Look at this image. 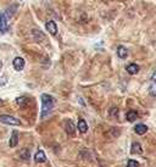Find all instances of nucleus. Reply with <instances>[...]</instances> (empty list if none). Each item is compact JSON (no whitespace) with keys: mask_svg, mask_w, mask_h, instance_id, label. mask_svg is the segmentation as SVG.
<instances>
[{"mask_svg":"<svg viewBox=\"0 0 156 167\" xmlns=\"http://www.w3.org/2000/svg\"><path fill=\"white\" fill-rule=\"evenodd\" d=\"M42 104H43V109H42V117H45L48 116L54 105H55V100L53 97H50L49 94H42Z\"/></svg>","mask_w":156,"mask_h":167,"instance_id":"nucleus-1","label":"nucleus"},{"mask_svg":"<svg viewBox=\"0 0 156 167\" xmlns=\"http://www.w3.org/2000/svg\"><path fill=\"white\" fill-rule=\"evenodd\" d=\"M0 122L10 124V126H20V124H21L20 120L12 117L10 115H1V116H0Z\"/></svg>","mask_w":156,"mask_h":167,"instance_id":"nucleus-2","label":"nucleus"},{"mask_svg":"<svg viewBox=\"0 0 156 167\" xmlns=\"http://www.w3.org/2000/svg\"><path fill=\"white\" fill-rule=\"evenodd\" d=\"M9 16H8V13L5 12V13H1L0 15V32H6L8 31V28H9Z\"/></svg>","mask_w":156,"mask_h":167,"instance_id":"nucleus-3","label":"nucleus"},{"mask_svg":"<svg viewBox=\"0 0 156 167\" xmlns=\"http://www.w3.org/2000/svg\"><path fill=\"white\" fill-rule=\"evenodd\" d=\"M12 66H13V68L16 71H22L23 67H24V60L22 57H20V56L15 57L13 61H12Z\"/></svg>","mask_w":156,"mask_h":167,"instance_id":"nucleus-4","label":"nucleus"},{"mask_svg":"<svg viewBox=\"0 0 156 167\" xmlns=\"http://www.w3.org/2000/svg\"><path fill=\"white\" fill-rule=\"evenodd\" d=\"M45 27H46V31L50 34L55 35V34L57 33V26H56V23L54 22V21H48Z\"/></svg>","mask_w":156,"mask_h":167,"instance_id":"nucleus-5","label":"nucleus"},{"mask_svg":"<svg viewBox=\"0 0 156 167\" xmlns=\"http://www.w3.org/2000/svg\"><path fill=\"white\" fill-rule=\"evenodd\" d=\"M134 132L138 134V135H143L148 132V127L145 126V124H142V123H139V124H137L135 127H134Z\"/></svg>","mask_w":156,"mask_h":167,"instance_id":"nucleus-6","label":"nucleus"},{"mask_svg":"<svg viewBox=\"0 0 156 167\" xmlns=\"http://www.w3.org/2000/svg\"><path fill=\"white\" fill-rule=\"evenodd\" d=\"M34 161L38 162V164H43V162L46 161V156H45L43 150H39V151L35 154V156H34Z\"/></svg>","mask_w":156,"mask_h":167,"instance_id":"nucleus-7","label":"nucleus"},{"mask_svg":"<svg viewBox=\"0 0 156 167\" xmlns=\"http://www.w3.org/2000/svg\"><path fill=\"white\" fill-rule=\"evenodd\" d=\"M32 37L34 38V40L37 42H42V40H45V35L39 29H33L32 31Z\"/></svg>","mask_w":156,"mask_h":167,"instance_id":"nucleus-8","label":"nucleus"},{"mask_svg":"<svg viewBox=\"0 0 156 167\" xmlns=\"http://www.w3.org/2000/svg\"><path fill=\"white\" fill-rule=\"evenodd\" d=\"M117 55H118L120 59H126V57L128 56V50H127V48L123 46V45H120V46L117 48Z\"/></svg>","mask_w":156,"mask_h":167,"instance_id":"nucleus-9","label":"nucleus"},{"mask_svg":"<svg viewBox=\"0 0 156 167\" xmlns=\"http://www.w3.org/2000/svg\"><path fill=\"white\" fill-rule=\"evenodd\" d=\"M78 129H79L81 133H86L88 131V124L86 122V120L79 118V121H78Z\"/></svg>","mask_w":156,"mask_h":167,"instance_id":"nucleus-10","label":"nucleus"},{"mask_svg":"<svg viewBox=\"0 0 156 167\" xmlns=\"http://www.w3.org/2000/svg\"><path fill=\"white\" fill-rule=\"evenodd\" d=\"M126 118H127V121H129V122H134V121L138 118V112L135 111V110L128 111L127 112V115H126Z\"/></svg>","mask_w":156,"mask_h":167,"instance_id":"nucleus-11","label":"nucleus"},{"mask_svg":"<svg viewBox=\"0 0 156 167\" xmlns=\"http://www.w3.org/2000/svg\"><path fill=\"white\" fill-rule=\"evenodd\" d=\"M66 132L70 135H73L75 134V123L71 120H67L66 121Z\"/></svg>","mask_w":156,"mask_h":167,"instance_id":"nucleus-12","label":"nucleus"},{"mask_svg":"<svg viewBox=\"0 0 156 167\" xmlns=\"http://www.w3.org/2000/svg\"><path fill=\"white\" fill-rule=\"evenodd\" d=\"M127 72L129 73V75H137L138 72H139V66L137 65V64H131V65H128L127 66Z\"/></svg>","mask_w":156,"mask_h":167,"instance_id":"nucleus-13","label":"nucleus"},{"mask_svg":"<svg viewBox=\"0 0 156 167\" xmlns=\"http://www.w3.org/2000/svg\"><path fill=\"white\" fill-rule=\"evenodd\" d=\"M131 153L132 154H143V149H142V145L139 143H133L132 144V149H131Z\"/></svg>","mask_w":156,"mask_h":167,"instance_id":"nucleus-14","label":"nucleus"},{"mask_svg":"<svg viewBox=\"0 0 156 167\" xmlns=\"http://www.w3.org/2000/svg\"><path fill=\"white\" fill-rule=\"evenodd\" d=\"M17 144H18V133L16 131H13L11 134V139H10V146L15 148Z\"/></svg>","mask_w":156,"mask_h":167,"instance_id":"nucleus-15","label":"nucleus"},{"mask_svg":"<svg viewBox=\"0 0 156 167\" xmlns=\"http://www.w3.org/2000/svg\"><path fill=\"white\" fill-rule=\"evenodd\" d=\"M20 157H21L22 160H28V159H29V150H28V149L22 150V151L20 153Z\"/></svg>","mask_w":156,"mask_h":167,"instance_id":"nucleus-16","label":"nucleus"},{"mask_svg":"<svg viewBox=\"0 0 156 167\" xmlns=\"http://www.w3.org/2000/svg\"><path fill=\"white\" fill-rule=\"evenodd\" d=\"M149 91H150V94H151L153 97H156V81H153V82H151V86H150V88H149Z\"/></svg>","mask_w":156,"mask_h":167,"instance_id":"nucleus-17","label":"nucleus"},{"mask_svg":"<svg viewBox=\"0 0 156 167\" xmlns=\"http://www.w3.org/2000/svg\"><path fill=\"white\" fill-rule=\"evenodd\" d=\"M127 167H139V162L135 160H129L127 162Z\"/></svg>","mask_w":156,"mask_h":167,"instance_id":"nucleus-18","label":"nucleus"},{"mask_svg":"<svg viewBox=\"0 0 156 167\" xmlns=\"http://www.w3.org/2000/svg\"><path fill=\"white\" fill-rule=\"evenodd\" d=\"M16 102H17L18 105H23V104H27V102H28V99L24 98V97H20V98H17Z\"/></svg>","mask_w":156,"mask_h":167,"instance_id":"nucleus-19","label":"nucleus"},{"mask_svg":"<svg viewBox=\"0 0 156 167\" xmlns=\"http://www.w3.org/2000/svg\"><path fill=\"white\" fill-rule=\"evenodd\" d=\"M5 84H6V78L1 77V78H0V88H1L3 86H5Z\"/></svg>","mask_w":156,"mask_h":167,"instance_id":"nucleus-20","label":"nucleus"},{"mask_svg":"<svg viewBox=\"0 0 156 167\" xmlns=\"http://www.w3.org/2000/svg\"><path fill=\"white\" fill-rule=\"evenodd\" d=\"M110 113H111V115H117V109H116V107H113V109H111V111H110Z\"/></svg>","mask_w":156,"mask_h":167,"instance_id":"nucleus-21","label":"nucleus"},{"mask_svg":"<svg viewBox=\"0 0 156 167\" xmlns=\"http://www.w3.org/2000/svg\"><path fill=\"white\" fill-rule=\"evenodd\" d=\"M1 67H3V62L0 61V70H1Z\"/></svg>","mask_w":156,"mask_h":167,"instance_id":"nucleus-22","label":"nucleus"},{"mask_svg":"<svg viewBox=\"0 0 156 167\" xmlns=\"http://www.w3.org/2000/svg\"><path fill=\"white\" fill-rule=\"evenodd\" d=\"M1 105H3V100H1V99H0V106H1Z\"/></svg>","mask_w":156,"mask_h":167,"instance_id":"nucleus-23","label":"nucleus"}]
</instances>
